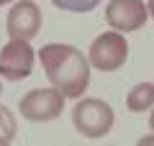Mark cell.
Segmentation results:
<instances>
[{
	"instance_id": "9",
	"label": "cell",
	"mask_w": 154,
	"mask_h": 146,
	"mask_svg": "<svg viewBox=\"0 0 154 146\" xmlns=\"http://www.w3.org/2000/svg\"><path fill=\"white\" fill-rule=\"evenodd\" d=\"M54 8L59 11H67V13H90L98 8L100 0H49Z\"/></svg>"
},
{
	"instance_id": "11",
	"label": "cell",
	"mask_w": 154,
	"mask_h": 146,
	"mask_svg": "<svg viewBox=\"0 0 154 146\" xmlns=\"http://www.w3.org/2000/svg\"><path fill=\"white\" fill-rule=\"evenodd\" d=\"M136 146H154V133L152 136H141V138L136 141Z\"/></svg>"
},
{
	"instance_id": "1",
	"label": "cell",
	"mask_w": 154,
	"mask_h": 146,
	"mask_svg": "<svg viewBox=\"0 0 154 146\" xmlns=\"http://www.w3.org/2000/svg\"><path fill=\"white\" fill-rule=\"evenodd\" d=\"M44 75L64 97H82L90 85V59L72 44H44L38 49Z\"/></svg>"
},
{
	"instance_id": "6",
	"label": "cell",
	"mask_w": 154,
	"mask_h": 146,
	"mask_svg": "<svg viewBox=\"0 0 154 146\" xmlns=\"http://www.w3.org/2000/svg\"><path fill=\"white\" fill-rule=\"evenodd\" d=\"M105 21L113 31L134 33L149 21V8L144 0H110L105 8Z\"/></svg>"
},
{
	"instance_id": "8",
	"label": "cell",
	"mask_w": 154,
	"mask_h": 146,
	"mask_svg": "<svg viewBox=\"0 0 154 146\" xmlns=\"http://www.w3.org/2000/svg\"><path fill=\"white\" fill-rule=\"evenodd\" d=\"M126 108L131 113H146L149 108H154V82L134 85L126 95Z\"/></svg>"
},
{
	"instance_id": "3",
	"label": "cell",
	"mask_w": 154,
	"mask_h": 146,
	"mask_svg": "<svg viewBox=\"0 0 154 146\" xmlns=\"http://www.w3.org/2000/svg\"><path fill=\"white\" fill-rule=\"evenodd\" d=\"M64 92L57 87H38L18 100V113L31 123H46L62 115L64 110Z\"/></svg>"
},
{
	"instance_id": "13",
	"label": "cell",
	"mask_w": 154,
	"mask_h": 146,
	"mask_svg": "<svg viewBox=\"0 0 154 146\" xmlns=\"http://www.w3.org/2000/svg\"><path fill=\"white\" fill-rule=\"evenodd\" d=\"M146 8H149V16L154 18V0H149V3H146Z\"/></svg>"
},
{
	"instance_id": "16",
	"label": "cell",
	"mask_w": 154,
	"mask_h": 146,
	"mask_svg": "<svg viewBox=\"0 0 154 146\" xmlns=\"http://www.w3.org/2000/svg\"><path fill=\"white\" fill-rule=\"evenodd\" d=\"M0 92H3V85H0Z\"/></svg>"
},
{
	"instance_id": "10",
	"label": "cell",
	"mask_w": 154,
	"mask_h": 146,
	"mask_svg": "<svg viewBox=\"0 0 154 146\" xmlns=\"http://www.w3.org/2000/svg\"><path fill=\"white\" fill-rule=\"evenodd\" d=\"M0 131L5 138H16V120H13V113L5 108V105H0Z\"/></svg>"
},
{
	"instance_id": "5",
	"label": "cell",
	"mask_w": 154,
	"mask_h": 146,
	"mask_svg": "<svg viewBox=\"0 0 154 146\" xmlns=\"http://www.w3.org/2000/svg\"><path fill=\"white\" fill-rule=\"evenodd\" d=\"M33 49L28 41H21V38H11L5 46L0 49V77H5L11 82L26 80L33 72Z\"/></svg>"
},
{
	"instance_id": "15",
	"label": "cell",
	"mask_w": 154,
	"mask_h": 146,
	"mask_svg": "<svg viewBox=\"0 0 154 146\" xmlns=\"http://www.w3.org/2000/svg\"><path fill=\"white\" fill-rule=\"evenodd\" d=\"M5 3H13V0H0V5H5Z\"/></svg>"
},
{
	"instance_id": "2",
	"label": "cell",
	"mask_w": 154,
	"mask_h": 146,
	"mask_svg": "<svg viewBox=\"0 0 154 146\" xmlns=\"http://www.w3.org/2000/svg\"><path fill=\"white\" fill-rule=\"evenodd\" d=\"M113 108L100 97H82L72 108V123L85 138H103L113 128Z\"/></svg>"
},
{
	"instance_id": "4",
	"label": "cell",
	"mask_w": 154,
	"mask_h": 146,
	"mask_svg": "<svg viewBox=\"0 0 154 146\" xmlns=\"http://www.w3.org/2000/svg\"><path fill=\"white\" fill-rule=\"evenodd\" d=\"M88 59L100 72H118L128 59V41L121 31H105L90 44Z\"/></svg>"
},
{
	"instance_id": "12",
	"label": "cell",
	"mask_w": 154,
	"mask_h": 146,
	"mask_svg": "<svg viewBox=\"0 0 154 146\" xmlns=\"http://www.w3.org/2000/svg\"><path fill=\"white\" fill-rule=\"evenodd\" d=\"M149 128H152V133H154V108H152V113H149Z\"/></svg>"
},
{
	"instance_id": "14",
	"label": "cell",
	"mask_w": 154,
	"mask_h": 146,
	"mask_svg": "<svg viewBox=\"0 0 154 146\" xmlns=\"http://www.w3.org/2000/svg\"><path fill=\"white\" fill-rule=\"evenodd\" d=\"M0 146H11V138H5V136H0Z\"/></svg>"
},
{
	"instance_id": "7",
	"label": "cell",
	"mask_w": 154,
	"mask_h": 146,
	"mask_svg": "<svg viewBox=\"0 0 154 146\" xmlns=\"http://www.w3.org/2000/svg\"><path fill=\"white\" fill-rule=\"evenodd\" d=\"M8 36L21 38V41H31L38 31H41V11L33 0H21L8 11Z\"/></svg>"
}]
</instances>
